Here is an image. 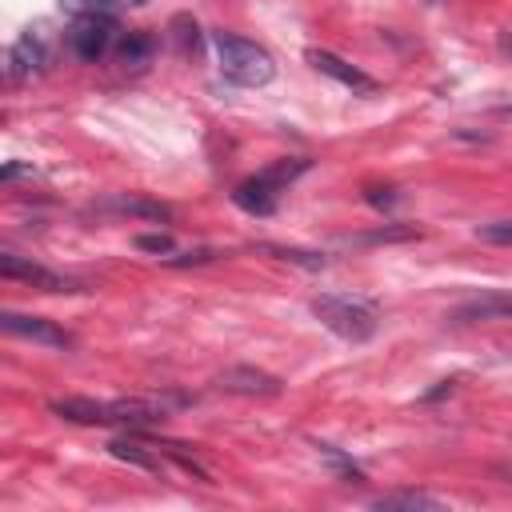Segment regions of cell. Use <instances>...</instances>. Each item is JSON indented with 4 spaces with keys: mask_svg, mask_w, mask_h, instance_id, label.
<instances>
[{
    "mask_svg": "<svg viewBox=\"0 0 512 512\" xmlns=\"http://www.w3.org/2000/svg\"><path fill=\"white\" fill-rule=\"evenodd\" d=\"M312 312L320 316L324 328H332V332L344 336V340H368V336L376 332V308L364 304V300L340 296V292L312 296Z\"/></svg>",
    "mask_w": 512,
    "mask_h": 512,
    "instance_id": "2",
    "label": "cell"
},
{
    "mask_svg": "<svg viewBox=\"0 0 512 512\" xmlns=\"http://www.w3.org/2000/svg\"><path fill=\"white\" fill-rule=\"evenodd\" d=\"M264 252H272L276 260H292L300 268H324V252H304V248H284V244H264Z\"/></svg>",
    "mask_w": 512,
    "mask_h": 512,
    "instance_id": "17",
    "label": "cell"
},
{
    "mask_svg": "<svg viewBox=\"0 0 512 512\" xmlns=\"http://www.w3.org/2000/svg\"><path fill=\"white\" fill-rule=\"evenodd\" d=\"M172 40H176V48L184 52V56H192V52H200V24L188 16V12H180V16H172Z\"/></svg>",
    "mask_w": 512,
    "mask_h": 512,
    "instance_id": "13",
    "label": "cell"
},
{
    "mask_svg": "<svg viewBox=\"0 0 512 512\" xmlns=\"http://www.w3.org/2000/svg\"><path fill=\"white\" fill-rule=\"evenodd\" d=\"M0 324H4V332H12V336H24V340H36V344H44V348H72V336L60 328V324H52V320H44V316H24V312H0Z\"/></svg>",
    "mask_w": 512,
    "mask_h": 512,
    "instance_id": "5",
    "label": "cell"
},
{
    "mask_svg": "<svg viewBox=\"0 0 512 512\" xmlns=\"http://www.w3.org/2000/svg\"><path fill=\"white\" fill-rule=\"evenodd\" d=\"M64 8L72 16H100V20H116V4L112 0H64Z\"/></svg>",
    "mask_w": 512,
    "mask_h": 512,
    "instance_id": "18",
    "label": "cell"
},
{
    "mask_svg": "<svg viewBox=\"0 0 512 512\" xmlns=\"http://www.w3.org/2000/svg\"><path fill=\"white\" fill-rule=\"evenodd\" d=\"M56 416L72 424H120V404L116 400H92V396H60L48 404Z\"/></svg>",
    "mask_w": 512,
    "mask_h": 512,
    "instance_id": "7",
    "label": "cell"
},
{
    "mask_svg": "<svg viewBox=\"0 0 512 512\" xmlns=\"http://www.w3.org/2000/svg\"><path fill=\"white\" fill-rule=\"evenodd\" d=\"M308 64H312L316 72H324V76L340 80L344 88H356V92H372V88H376V80H372L368 72H360L356 64L340 60V56H336V52H328V48H308Z\"/></svg>",
    "mask_w": 512,
    "mask_h": 512,
    "instance_id": "8",
    "label": "cell"
},
{
    "mask_svg": "<svg viewBox=\"0 0 512 512\" xmlns=\"http://www.w3.org/2000/svg\"><path fill=\"white\" fill-rule=\"evenodd\" d=\"M452 320H464V324H476V320H512V296L508 292H484L476 300H464Z\"/></svg>",
    "mask_w": 512,
    "mask_h": 512,
    "instance_id": "11",
    "label": "cell"
},
{
    "mask_svg": "<svg viewBox=\"0 0 512 512\" xmlns=\"http://www.w3.org/2000/svg\"><path fill=\"white\" fill-rule=\"evenodd\" d=\"M136 248H140V252L168 256V252H172V236H168V232H144V236H136Z\"/></svg>",
    "mask_w": 512,
    "mask_h": 512,
    "instance_id": "21",
    "label": "cell"
},
{
    "mask_svg": "<svg viewBox=\"0 0 512 512\" xmlns=\"http://www.w3.org/2000/svg\"><path fill=\"white\" fill-rule=\"evenodd\" d=\"M276 192H280V184H276V180H268V176L260 172V176H252V180L236 184L232 200H236L244 212H252V216H272V212H276Z\"/></svg>",
    "mask_w": 512,
    "mask_h": 512,
    "instance_id": "10",
    "label": "cell"
},
{
    "mask_svg": "<svg viewBox=\"0 0 512 512\" xmlns=\"http://www.w3.org/2000/svg\"><path fill=\"white\" fill-rule=\"evenodd\" d=\"M108 452H112L116 460H128V464L148 468V472H156V468H160V460H156L140 440H112V444H108Z\"/></svg>",
    "mask_w": 512,
    "mask_h": 512,
    "instance_id": "12",
    "label": "cell"
},
{
    "mask_svg": "<svg viewBox=\"0 0 512 512\" xmlns=\"http://www.w3.org/2000/svg\"><path fill=\"white\" fill-rule=\"evenodd\" d=\"M120 60H124L128 68H144V64L152 60V36H144V32H128V36L120 40Z\"/></svg>",
    "mask_w": 512,
    "mask_h": 512,
    "instance_id": "14",
    "label": "cell"
},
{
    "mask_svg": "<svg viewBox=\"0 0 512 512\" xmlns=\"http://www.w3.org/2000/svg\"><path fill=\"white\" fill-rule=\"evenodd\" d=\"M132 4H148V0H132Z\"/></svg>",
    "mask_w": 512,
    "mask_h": 512,
    "instance_id": "24",
    "label": "cell"
},
{
    "mask_svg": "<svg viewBox=\"0 0 512 512\" xmlns=\"http://www.w3.org/2000/svg\"><path fill=\"white\" fill-rule=\"evenodd\" d=\"M220 392H236V396H276L284 384H280V376H272V372H264V368H252V364H232V368H224V372H216V380H212Z\"/></svg>",
    "mask_w": 512,
    "mask_h": 512,
    "instance_id": "4",
    "label": "cell"
},
{
    "mask_svg": "<svg viewBox=\"0 0 512 512\" xmlns=\"http://www.w3.org/2000/svg\"><path fill=\"white\" fill-rule=\"evenodd\" d=\"M112 24H116V20H100V16H76V24H72V32H68L72 52H76L80 60L96 64V60L108 52V44H112Z\"/></svg>",
    "mask_w": 512,
    "mask_h": 512,
    "instance_id": "6",
    "label": "cell"
},
{
    "mask_svg": "<svg viewBox=\"0 0 512 512\" xmlns=\"http://www.w3.org/2000/svg\"><path fill=\"white\" fill-rule=\"evenodd\" d=\"M496 112H500V116H512V104H500Z\"/></svg>",
    "mask_w": 512,
    "mask_h": 512,
    "instance_id": "23",
    "label": "cell"
},
{
    "mask_svg": "<svg viewBox=\"0 0 512 512\" xmlns=\"http://www.w3.org/2000/svg\"><path fill=\"white\" fill-rule=\"evenodd\" d=\"M372 508H440V500H432L424 492H392V496L372 500Z\"/></svg>",
    "mask_w": 512,
    "mask_h": 512,
    "instance_id": "16",
    "label": "cell"
},
{
    "mask_svg": "<svg viewBox=\"0 0 512 512\" xmlns=\"http://www.w3.org/2000/svg\"><path fill=\"white\" fill-rule=\"evenodd\" d=\"M304 168H308V160H304V156H296V160H280V164H272L264 176H268V180H276V184L284 188V184H288V180H296Z\"/></svg>",
    "mask_w": 512,
    "mask_h": 512,
    "instance_id": "19",
    "label": "cell"
},
{
    "mask_svg": "<svg viewBox=\"0 0 512 512\" xmlns=\"http://www.w3.org/2000/svg\"><path fill=\"white\" fill-rule=\"evenodd\" d=\"M112 208L132 212V216H148V220H160V224H168V220H172V208H168V204H156V200H136V196H124V200H112Z\"/></svg>",
    "mask_w": 512,
    "mask_h": 512,
    "instance_id": "15",
    "label": "cell"
},
{
    "mask_svg": "<svg viewBox=\"0 0 512 512\" xmlns=\"http://www.w3.org/2000/svg\"><path fill=\"white\" fill-rule=\"evenodd\" d=\"M204 260H212V252H208V248L180 252V256H164V264H172V268H184V264H204Z\"/></svg>",
    "mask_w": 512,
    "mask_h": 512,
    "instance_id": "22",
    "label": "cell"
},
{
    "mask_svg": "<svg viewBox=\"0 0 512 512\" xmlns=\"http://www.w3.org/2000/svg\"><path fill=\"white\" fill-rule=\"evenodd\" d=\"M216 56H220V72L232 80V84H244V88H260L276 76V64L272 56L244 40V36H232V32H216Z\"/></svg>",
    "mask_w": 512,
    "mask_h": 512,
    "instance_id": "1",
    "label": "cell"
},
{
    "mask_svg": "<svg viewBox=\"0 0 512 512\" xmlns=\"http://www.w3.org/2000/svg\"><path fill=\"white\" fill-rule=\"evenodd\" d=\"M44 68H48V48H44V40H36L32 32L20 36V40L8 48V76H12V80H32V76H40Z\"/></svg>",
    "mask_w": 512,
    "mask_h": 512,
    "instance_id": "9",
    "label": "cell"
},
{
    "mask_svg": "<svg viewBox=\"0 0 512 512\" xmlns=\"http://www.w3.org/2000/svg\"><path fill=\"white\" fill-rule=\"evenodd\" d=\"M0 276L24 280V284H32V288H40V292H80L76 280L60 276V272H52V268L28 260V256H16V252H0Z\"/></svg>",
    "mask_w": 512,
    "mask_h": 512,
    "instance_id": "3",
    "label": "cell"
},
{
    "mask_svg": "<svg viewBox=\"0 0 512 512\" xmlns=\"http://www.w3.org/2000/svg\"><path fill=\"white\" fill-rule=\"evenodd\" d=\"M476 240H484V244H508V248H512V220L480 224V228H476Z\"/></svg>",
    "mask_w": 512,
    "mask_h": 512,
    "instance_id": "20",
    "label": "cell"
}]
</instances>
